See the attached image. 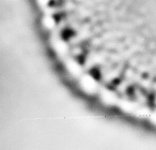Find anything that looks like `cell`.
<instances>
[{
	"mask_svg": "<svg viewBox=\"0 0 156 150\" xmlns=\"http://www.w3.org/2000/svg\"><path fill=\"white\" fill-rule=\"evenodd\" d=\"M53 47H54L55 51V52L57 53L58 55H61V56H64V55H66L67 45H66V44L63 40H61L60 39L54 40Z\"/></svg>",
	"mask_w": 156,
	"mask_h": 150,
	"instance_id": "277c9868",
	"label": "cell"
},
{
	"mask_svg": "<svg viewBox=\"0 0 156 150\" xmlns=\"http://www.w3.org/2000/svg\"><path fill=\"white\" fill-rule=\"evenodd\" d=\"M66 68L69 71V72L73 75L76 76V75H80L82 74V70L81 65L74 60H72V59H68L67 60L66 59Z\"/></svg>",
	"mask_w": 156,
	"mask_h": 150,
	"instance_id": "3957f363",
	"label": "cell"
},
{
	"mask_svg": "<svg viewBox=\"0 0 156 150\" xmlns=\"http://www.w3.org/2000/svg\"><path fill=\"white\" fill-rule=\"evenodd\" d=\"M101 99L107 105H113L118 102V97L116 94L108 89H103L101 92Z\"/></svg>",
	"mask_w": 156,
	"mask_h": 150,
	"instance_id": "7a4b0ae2",
	"label": "cell"
},
{
	"mask_svg": "<svg viewBox=\"0 0 156 150\" xmlns=\"http://www.w3.org/2000/svg\"><path fill=\"white\" fill-rule=\"evenodd\" d=\"M80 85L82 90L88 94L95 93L98 90V83L90 75H82L80 79Z\"/></svg>",
	"mask_w": 156,
	"mask_h": 150,
	"instance_id": "6da1fadb",
	"label": "cell"
}]
</instances>
